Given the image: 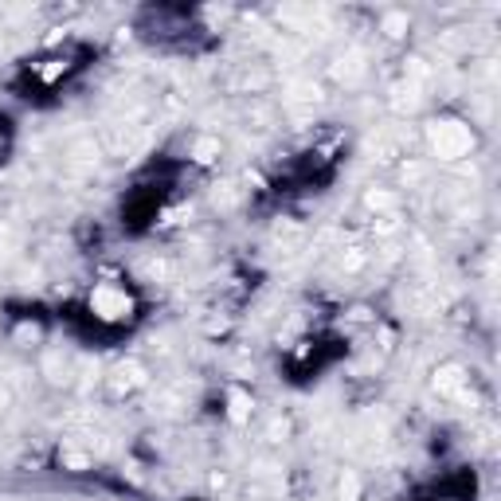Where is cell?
Segmentation results:
<instances>
[{"label": "cell", "mask_w": 501, "mask_h": 501, "mask_svg": "<svg viewBox=\"0 0 501 501\" xmlns=\"http://www.w3.org/2000/svg\"><path fill=\"white\" fill-rule=\"evenodd\" d=\"M466 368L458 364H443L439 373H435V388H439V395H463L466 392Z\"/></svg>", "instance_id": "4"}, {"label": "cell", "mask_w": 501, "mask_h": 501, "mask_svg": "<svg viewBox=\"0 0 501 501\" xmlns=\"http://www.w3.org/2000/svg\"><path fill=\"white\" fill-rule=\"evenodd\" d=\"M250 407H255V404H250V395L247 392H231V424H247V419H250Z\"/></svg>", "instance_id": "8"}, {"label": "cell", "mask_w": 501, "mask_h": 501, "mask_svg": "<svg viewBox=\"0 0 501 501\" xmlns=\"http://www.w3.org/2000/svg\"><path fill=\"white\" fill-rule=\"evenodd\" d=\"M44 373H51V380H56V384H67V380H71V361L59 357V353H47Z\"/></svg>", "instance_id": "6"}, {"label": "cell", "mask_w": 501, "mask_h": 501, "mask_svg": "<svg viewBox=\"0 0 501 501\" xmlns=\"http://www.w3.org/2000/svg\"><path fill=\"white\" fill-rule=\"evenodd\" d=\"M220 157V138H196V145H192V161H200V165H208V161H216Z\"/></svg>", "instance_id": "7"}, {"label": "cell", "mask_w": 501, "mask_h": 501, "mask_svg": "<svg viewBox=\"0 0 501 501\" xmlns=\"http://www.w3.org/2000/svg\"><path fill=\"white\" fill-rule=\"evenodd\" d=\"M141 368L138 364H118V373H114V392H129V388H138L141 384Z\"/></svg>", "instance_id": "5"}, {"label": "cell", "mask_w": 501, "mask_h": 501, "mask_svg": "<svg viewBox=\"0 0 501 501\" xmlns=\"http://www.w3.org/2000/svg\"><path fill=\"white\" fill-rule=\"evenodd\" d=\"M87 313H90V322L102 325V329H126L129 322L138 318V302H134V294H129L126 286L98 282L87 294Z\"/></svg>", "instance_id": "1"}, {"label": "cell", "mask_w": 501, "mask_h": 501, "mask_svg": "<svg viewBox=\"0 0 501 501\" xmlns=\"http://www.w3.org/2000/svg\"><path fill=\"white\" fill-rule=\"evenodd\" d=\"M427 141L439 161H463L474 149V129L466 122H458V118H435L427 126Z\"/></svg>", "instance_id": "2"}, {"label": "cell", "mask_w": 501, "mask_h": 501, "mask_svg": "<svg viewBox=\"0 0 501 501\" xmlns=\"http://www.w3.org/2000/svg\"><path fill=\"white\" fill-rule=\"evenodd\" d=\"M357 494H361L357 474H345V478H341V501H357Z\"/></svg>", "instance_id": "9"}, {"label": "cell", "mask_w": 501, "mask_h": 501, "mask_svg": "<svg viewBox=\"0 0 501 501\" xmlns=\"http://www.w3.org/2000/svg\"><path fill=\"white\" fill-rule=\"evenodd\" d=\"M78 67V63H75V51H56V56H47L44 63H36V78H39V83H44V87H59V78H67L71 71Z\"/></svg>", "instance_id": "3"}]
</instances>
